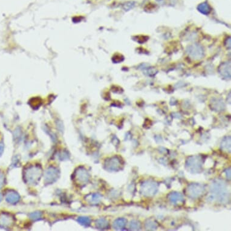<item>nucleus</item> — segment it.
<instances>
[{
	"instance_id": "1a4fd4ad",
	"label": "nucleus",
	"mask_w": 231,
	"mask_h": 231,
	"mask_svg": "<svg viewBox=\"0 0 231 231\" xmlns=\"http://www.w3.org/2000/svg\"><path fill=\"white\" fill-rule=\"evenodd\" d=\"M75 179L78 183L84 184L87 183L90 179V175L87 171L83 168H79L75 174Z\"/></svg>"
},
{
	"instance_id": "9d476101",
	"label": "nucleus",
	"mask_w": 231,
	"mask_h": 231,
	"mask_svg": "<svg viewBox=\"0 0 231 231\" xmlns=\"http://www.w3.org/2000/svg\"><path fill=\"white\" fill-rule=\"evenodd\" d=\"M218 72L222 77L226 79H231V62H225L222 63L218 67Z\"/></svg>"
},
{
	"instance_id": "aec40b11",
	"label": "nucleus",
	"mask_w": 231,
	"mask_h": 231,
	"mask_svg": "<svg viewBox=\"0 0 231 231\" xmlns=\"http://www.w3.org/2000/svg\"><path fill=\"white\" fill-rule=\"evenodd\" d=\"M101 196L98 194H92L91 195V198L90 199V203L91 204H97L101 201Z\"/></svg>"
},
{
	"instance_id": "412c9836",
	"label": "nucleus",
	"mask_w": 231,
	"mask_h": 231,
	"mask_svg": "<svg viewBox=\"0 0 231 231\" xmlns=\"http://www.w3.org/2000/svg\"><path fill=\"white\" fill-rule=\"evenodd\" d=\"M42 212L40 211H35L29 215V217L31 220L33 221H36L38 220H39L42 217Z\"/></svg>"
},
{
	"instance_id": "5701e85b",
	"label": "nucleus",
	"mask_w": 231,
	"mask_h": 231,
	"mask_svg": "<svg viewBox=\"0 0 231 231\" xmlns=\"http://www.w3.org/2000/svg\"><path fill=\"white\" fill-rule=\"evenodd\" d=\"M225 46H226V47H227L228 49H231V38H230V37H229L228 38H227V39H226V41H225Z\"/></svg>"
},
{
	"instance_id": "393cba45",
	"label": "nucleus",
	"mask_w": 231,
	"mask_h": 231,
	"mask_svg": "<svg viewBox=\"0 0 231 231\" xmlns=\"http://www.w3.org/2000/svg\"><path fill=\"white\" fill-rule=\"evenodd\" d=\"M2 182H3V178H2V176L0 175V187H1V185L2 184Z\"/></svg>"
},
{
	"instance_id": "f03ea898",
	"label": "nucleus",
	"mask_w": 231,
	"mask_h": 231,
	"mask_svg": "<svg viewBox=\"0 0 231 231\" xmlns=\"http://www.w3.org/2000/svg\"><path fill=\"white\" fill-rule=\"evenodd\" d=\"M42 176V170L39 166H31L24 171V180L28 184H34L38 183Z\"/></svg>"
},
{
	"instance_id": "a878e982",
	"label": "nucleus",
	"mask_w": 231,
	"mask_h": 231,
	"mask_svg": "<svg viewBox=\"0 0 231 231\" xmlns=\"http://www.w3.org/2000/svg\"><path fill=\"white\" fill-rule=\"evenodd\" d=\"M1 196H0V201H1Z\"/></svg>"
},
{
	"instance_id": "f3484780",
	"label": "nucleus",
	"mask_w": 231,
	"mask_h": 231,
	"mask_svg": "<svg viewBox=\"0 0 231 231\" xmlns=\"http://www.w3.org/2000/svg\"><path fill=\"white\" fill-rule=\"evenodd\" d=\"M146 229L150 231H154L157 228V224L152 220H147L145 223Z\"/></svg>"
},
{
	"instance_id": "6e6552de",
	"label": "nucleus",
	"mask_w": 231,
	"mask_h": 231,
	"mask_svg": "<svg viewBox=\"0 0 231 231\" xmlns=\"http://www.w3.org/2000/svg\"><path fill=\"white\" fill-rule=\"evenodd\" d=\"M59 177L58 170L54 168H49L45 173V181L47 184H51L56 181Z\"/></svg>"
},
{
	"instance_id": "2eb2a0df",
	"label": "nucleus",
	"mask_w": 231,
	"mask_h": 231,
	"mask_svg": "<svg viewBox=\"0 0 231 231\" xmlns=\"http://www.w3.org/2000/svg\"><path fill=\"white\" fill-rule=\"evenodd\" d=\"M231 137L230 136H226L225 137L222 141L221 143V148L222 149L230 153L231 152Z\"/></svg>"
},
{
	"instance_id": "ddd939ff",
	"label": "nucleus",
	"mask_w": 231,
	"mask_h": 231,
	"mask_svg": "<svg viewBox=\"0 0 231 231\" xmlns=\"http://www.w3.org/2000/svg\"><path fill=\"white\" fill-rule=\"evenodd\" d=\"M127 220L124 218H119L114 220L113 224V228L116 230H122L125 228Z\"/></svg>"
},
{
	"instance_id": "39448f33",
	"label": "nucleus",
	"mask_w": 231,
	"mask_h": 231,
	"mask_svg": "<svg viewBox=\"0 0 231 231\" xmlns=\"http://www.w3.org/2000/svg\"><path fill=\"white\" fill-rule=\"evenodd\" d=\"M205 192V188L199 183H192L186 189L187 196L191 199H197L202 196Z\"/></svg>"
},
{
	"instance_id": "9b49d317",
	"label": "nucleus",
	"mask_w": 231,
	"mask_h": 231,
	"mask_svg": "<svg viewBox=\"0 0 231 231\" xmlns=\"http://www.w3.org/2000/svg\"><path fill=\"white\" fill-rule=\"evenodd\" d=\"M168 199L171 203L175 205H182L184 202L183 195L178 192H173L170 193L168 196Z\"/></svg>"
},
{
	"instance_id": "4be33fe9",
	"label": "nucleus",
	"mask_w": 231,
	"mask_h": 231,
	"mask_svg": "<svg viewBox=\"0 0 231 231\" xmlns=\"http://www.w3.org/2000/svg\"><path fill=\"white\" fill-rule=\"evenodd\" d=\"M200 10L203 13H205V14H207L208 12H209V8L207 7V6L205 5V4H203L202 6H200Z\"/></svg>"
},
{
	"instance_id": "dca6fc26",
	"label": "nucleus",
	"mask_w": 231,
	"mask_h": 231,
	"mask_svg": "<svg viewBox=\"0 0 231 231\" xmlns=\"http://www.w3.org/2000/svg\"><path fill=\"white\" fill-rule=\"evenodd\" d=\"M96 225L97 228L99 229H105L108 227V222L103 218H99L96 222Z\"/></svg>"
},
{
	"instance_id": "6ab92c4d",
	"label": "nucleus",
	"mask_w": 231,
	"mask_h": 231,
	"mask_svg": "<svg viewBox=\"0 0 231 231\" xmlns=\"http://www.w3.org/2000/svg\"><path fill=\"white\" fill-rule=\"evenodd\" d=\"M141 228V225L139 221L132 220L129 223V228L132 231H137L139 230Z\"/></svg>"
},
{
	"instance_id": "f257e3e1",
	"label": "nucleus",
	"mask_w": 231,
	"mask_h": 231,
	"mask_svg": "<svg viewBox=\"0 0 231 231\" xmlns=\"http://www.w3.org/2000/svg\"><path fill=\"white\" fill-rule=\"evenodd\" d=\"M210 192L211 194L207 198L208 202L217 200L222 204L228 202L229 194L227 184L224 181L220 179L214 180L210 186Z\"/></svg>"
},
{
	"instance_id": "423d86ee",
	"label": "nucleus",
	"mask_w": 231,
	"mask_h": 231,
	"mask_svg": "<svg viewBox=\"0 0 231 231\" xmlns=\"http://www.w3.org/2000/svg\"><path fill=\"white\" fill-rule=\"evenodd\" d=\"M186 53L191 58L196 60L200 59L204 56V49L199 44L189 46L186 49Z\"/></svg>"
},
{
	"instance_id": "4468645a",
	"label": "nucleus",
	"mask_w": 231,
	"mask_h": 231,
	"mask_svg": "<svg viewBox=\"0 0 231 231\" xmlns=\"http://www.w3.org/2000/svg\"><path fill=\"white\" fill-rule=\"evenodd\" d=\"M20 197L19 194L15 191H10L6 196V200L9 203L15 204L20 200Z\"/></svg>"
},
{
	"instance_id": "7ed1b4c3",
	"label": "nucleus",
	"mask_w": 231,
	"mask_h": 231,
	"mask_svg": "<svg viewBox=\"0 0 231 231\" xmlns=\"http://www.w3.org/2000/svg\"><path fill=\"white\" fill-rule=\"evenodd\" d=\"M202 166L203 160L200 156H191L186 160V168L192 174L200 173L202 170Z\"/></svg>"
},
{
	"instance_id": "0eeeda50",
	"label": "nucleus",
	"mask_w": 231,
	"mask_h": 231,
	"mask_svg": "<svg viewBox=\"0 0 231 231\" xmlns=\"http://www.w3.org/2000/svg\"><path fill=\"white\" fill-rule=\"evenodd\" d=\"M105 169L110 171H116L121 167V161L117 157H113L107 159L105 162Z\"/></svg>"
},
{
	"instance_id": "b1692460",
	"label": "nucleus",
	"mask_w": 231,
	"mask_h": 231,
	"mask_svg": "<svg viewBox=\"0 0 231 231\" xmlns=\"http://www.w3.org/2000/svg\"><path fill=\"white\" fill-rule=\"evenodd\" d=\"M231 168H228V169H226L225 170V173H226V177L228 178V179L229 180H231Z\"/></svg>"
},
{
	"instance_id": "a211bd4d",
	"label": "nucleus",
	"mask_w": 231,
	"mask_h": 231,
	"mask_svg": "<svg viewBox=\"0 0 231 231\" xmlns=\"http://www.w3.org/2000/svg\"><path fill=\"white\" fill-rule=\"evenodd\" d=\"M77 220L79 224L85 227L88 226L91 223V220L88 217H85V216L79 217H78Z\"/></svg>"
},
{
	"instance_id": "f8f14e48",
	"label": "nucleus",
	"mask_w": 231,
	"mask_h": 231,
	"mask_svg": "<svg viewBox=\"0 0 231 231\" xmlns=\"http://www.w3.org/2000/svg\"><path fill=\"white\" fill-rule=\"evenodd\" d=\"M211 107L212 108V110L219 111L225 109V105L222 99L218 98H214L211 102Z\"/></svg>"
},
{
	"instance_id": "20e7f679",
	"label": "nucleus",
	"mask_w": 231,
	"mask_h": 231,
	"mask_svg": "<svg viewBox=\"0 0 231 231\" xmlns=\"http://www.w3.org/2000/svg\"><path fill=\"white\" fill-rule=\"evenodd\" d=\"M158 191V184L154 181H145L140 187L141 194L145 197H153Z\"/></svg>"
}]
</instances>
